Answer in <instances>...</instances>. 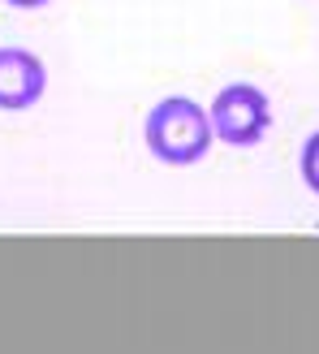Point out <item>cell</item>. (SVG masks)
Here are the masks:
<instances>
[{
    "mask_svg": "<svg viewBox=\"0 0 319 354\" xmlns=\"http://www.w3.org/2000/svg\"><path fill=\"white\" fill-rule=\"evenodd\" d=\"M48 91V69L26 48H0V109L22 113Z\"/></svg>",
    "mask_w": 319,
    "mask_h": 354,
    "instance_id": "3",
    "label": "cell"
},
{
    "mask_svg": "<svg viewBox=\"0 0 319 354\" xmlns=\"http://www.w3.org/2000/svg\"><path fill=\"white\" fill-rule=\"evenodd\" d=\"M5 5H13V9H44V5H52V0H5Z\"/></svg>",
    "mask_w": 319,
    "mask_h": 354,
    "instance_id": "5",
    "label": "cell"
},
{
    "mask_svg": "<svg viewBox=\"0 0 319 354\" xmlns=\"http://www.w3.org/2000/svg\"><path fill=\"white\" fill-rule=\"evenodd\" d=\"M302 182L319 194V134H311L302 147Z\"/></svg>",
    "mask_w": 319,
    "mask_h": 354,
    "instance_id": "4",
    "label": "cell"
},
{
    "mask_svg": "<svg viewBox=\"0 0 319 354\" xmlns=\"http://www.w3.org/2000/svg\"><path fill=\"white\" fill-rule=\"evenodd\" d=\"M211 130L229 147H255L272 130V104L255 82H229L211 100Z\"/></svg>",
    "mask_w": 319,
    "mask_h": 354,
    "instance_id": "2",
    "label": "cell"
},
{
    "mask_svg": "<svg viewBox=\"0 0 319 354\" xmlns=\"http://www.w3.org/2000/svg\"><path fill=\"white\" fill-rule=\"evenodd\" d=\"M143 134H147V147L160 165H199L216 130H211V113H203L194 100L186 95H168L160 100L155 109L143 121Z\"/></svg>",
    "mask_w": 319,
    "mask_h": 354,
    "instance_id": "1",
    "label": "cell"
}]
</instances>
